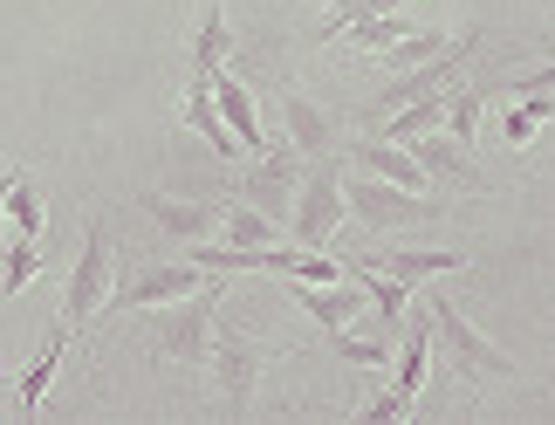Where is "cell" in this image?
I'll use <instances>...</instances> for the list:
<instances>
[{"mask_svg": "<svg viewBox=\"0 0 555 425\" xmlns=\"http://www.w3.org/2000/svg\"><path fill=\"white\" fill-rule=\"evenodd\" d=\"M220 282H227V274H206L192 295H179V302H158V315H152V357H165V364H185V371L206 364L212 315H220Z\"/></svg>", "mask_w": 555, "mask_h": 425, "instance_id": "cell-1", "label": "cell"}, {"mask_svg": "<svg viewBox=\"0 0 555 425\" xmlns=\"http://www.w3.org/2000/svg\"><path fill=\"white\" fill-rule=\"evenodd\" d=\"M268 344L261 336H247L241 323H220L212 315V344H206V371H212V385H220V405L241 418L254 405V391H261V371H268Z\"/></svg>", "mask_w": 555, "mask_h": 425, "instance_id": "cell-2", "label": "cell"}, {"mask_svg": "<svg viewBox=\"0 0 555 425\" xmlns=\"http://www.w3.org/2000/svg\"><path fill=\"white\" fill-rule=\"evenodd\" d=\"M425 309H433V344L446 350V364H453L460 377H474V385H487V377H515V371H521L515 357H507V350L494 344V336H480V330H474V315H466L460 302H446V295H433Z\"/></svg>", "mask_w": 555, "mask_h": 425, "instance_id": "cell-3", "label": "cell"}, {"mask_svg": "<svg viewBox=\"0 0 555 425\" xmlns=\"http://www.w3.org/2000/svg\"><path fill=\"white\" fill-rule=\"evenodd\" d=\"M336 227H344V158H309L302 165V185H295V206H288V233L302 247H330Z\"/></svg>", "mask_w": 555, "mask_h": 425, "instance_id": "cell-4", "label": "cell"}, {"mask_svg": "<svg viewBox=\"0 0 555 425\" xmlns=\"http://www.w3.org/2000/svg\"><path fill=\"white\" fill-rule=\"evenodd\" d=\"M344 212L350 220H364L371 233H398V227H425L439 220V199L433 193H404L391 179H371V172H344Z\"/></svg>", "mask_w": 555, "mask_h": 425, "instance_id": "cell-5", "label": "cell"}, {"mask_svg": "<svg viewBox=\"0 0 555 425\" xmlns=\"http://www.w3.org/2000/svg\"><path fill=\"white\" fill-rule=\"evenodd\" d=\"M302 152L295 144H268V152H254V165L241 179H233V199L261 206L274 227H288V206H295V185H302Z\"/></svg>", "mask_w": 555, "mask_h": 425, "instance_id": "cell-6", "label": "cell"}, {"mask_svg": "<svg viewBox=\"0 0 555 425\" xmlns=\"http://www.w3.org/2000/svg\"><path fill=\"white\" fill-rule=\"evenodd\" d=\"M111 227L90 220L82 227V254H76V268H69V302H62V323L69 330H90L96 323V309L111 302Z\"/></svg>", "mask_w": 555, "mask_h": 425, "instance_id": "cell-7", "label": "cell"}, {"mask_svg": "<svg viewBox=\"0 0 555 425\" xmlns=\"http://www.w3.org/2000/svg\"><path fill=\"white\" fill-rule=\"evenodd\" d=\"M199 282H206V268L192 261V254H185V261H144V268L124 274V282H111V309H117V315H124V309L138 315V309L179 302V295H192Z\"/></svg>", "mask_w": 555, "mask_h": 425, "instance_id": "cell-8", "label": "cell"}, {"mask_svg": "<svg viewBox=\"0 0 555 425\" xmlns=\"http://www.w3.org/2000/svg\"><path fill=\"white\" fill-rule=\"evenodd\" d=\"M391 398L404 412L418 405V391H425V377H433V309H418L412 323L398 330V350H391Z\"/></svg>", "mask_w": 555, "mask_h": 425, "instance_id": "cell-9", "label": "cell"}, {"mask_svg": "<svg viewBox=\"0 0 555 425\" xmlns=\"http://www.w3.org/2000/svg\"><path fill=\"white\" fill-rule=\"evenodd\" d=\"M412 158L425 165V179H433V185H460V193H480V185H487L480 165L466 158V144L446 131V124H439V131H418V138H412Z\"/></svg>", "mask_w": 555, "mask_h": 425, "instance_id": "cell-10", "label": "cell"}, {"mask_svg": "<svg viewBox=\"0 0 555 425\" xmlns=\"http://www.w3.org/2000/svg\"><path fill=\"white\" fill-rule=\"evenodd\" d=\"M138 206L152 212V227L165 233V241H212L220 233V206H206V199H172V193H138Z\"/></svg>", "mask_w": 555, "mask_h": 425, "instance_id": "cell-11", "label": "cell"}, {"mask_svg": "<svg viewBox=\"0 0 555 425\" xmlns=\"http://www.w3.org/2000/svg\"><path fill=\"white\" fill-rule=\"evenodd\" d=\"M282 124H288V144H295L302 158H330L336 144H344L336 117H330L315 96H302V90H282Z\"/></svg>", "mask_w": 555, "mask_h": 425, "instance_id": "cell-12", "label": "cell"}, {"mask_svg": "<svg viewBox=\"0 0 555 425\" xmlns=\"http://www.w3.org/2000/svg\"><path fill=\"white\" fill-rule=\"evenodd\" d=\"M69 323H49L41 330V344H35V357H28V371L14 377V412H41V398H49V385H55V371H62V350H69Z\"/></svg>", "mask_w": 555, "mask_h": 425, "instance_id": "cell-13", "label": "cell"}, {"mask_svg": "<svg viewBox=\"0 0 555 425\" xmlns=\"http://www.w3.org/2000/svg\"><path fill=\"white\" fill-rule=\"evenodd\" d=\"M212 103H220V117H227V131L241 138V152H268V131H261V111H254V90L233 69L212 76Z\"/></svg>", "mask_w": 555, "mask_h": 425, "instance_id": "cell-14", "label": "cell"}, {"mask_svg": "<svg viewBox=\"0 0 555 425\" xmlns=\"http://www.w3.org/2000/svg\"><path fill=\"white\" fill-rule=\"evenodd\" d=\"M185 131H199L206 138V152H220V158H241V138L227 131V117H220V103H212V76H192L185 82Z\"/></svg>", "mask_w": 555, "mask_h": 425, "instance_id": "cell-15", "label": "cell"}, {"mask_svg": "<svg viewBox=\"0 0 555 425\" xmlns=\"http://www.w3.org/2000/svg\"><path fill=\"white\" fill-rule=\"evenodd\" d=\"M364 261L398 274V282H433V274H460L466 254L460 247H384V254H364Z\"/></svg>", "mask_w": 555, "mask_h": 425, "instance_id": "cell-16", "label": "cell"}, {"mask_svg": "<svg viewBox=\"0 0 555 425\" xmlns=\"http://www.w3.org/2000/svg\"><path fill=\"white\" fill-rule=\"evenodd\" d=\"M233 55V28H227V8L206 0L199 8V35H192V76H220Z\"/></svg>", "mask_w": 555, "mask_h": 425, "instance_id": "cell-17", "label": "cell"}, {"mask_svg": "<svg viewBox=\"0 0 555 425\" xmlns=\"http://www.w3.org/2000/svg\"><path fill=\"white\" fill-rule=\"evenodd\" d=\"M487 96H494V82H453L446 90V131H453L466 152L480 144V117H487Z\"/></svg>", "mask_w": 555, "mask_h": 425, "instance_id": "cell-18", "label": "cell"}, {"mask_svg": "<svg viewBox=\"0 0 555 425\" xmlns=\"http://www.w3.org/2000/svg\"><path fill=\"white\" fill-rule=\"evenodd\" d=\"M548 117H555V96H507V111H501V144H507V152H528V144L542 138Z\"/></svg>", "mask_w": 555, "mask_h": 425, "instance_id": "cell-19", "label": "cell"}, {"mask_svg": "<svg viewBox=\"0 0 555 425\" xmlns=\"http://www.w3.org/2000/svg\"><path fill=\"white\" fill-rule=\"evenodd\" d=\"M220 241H227V247H268V241H282V227H274L261 206L227 199V206H220Z\"/></svg>", "mask_w": 555, "mask_h": 425, "instance_id": "cell-20", "label": "cell"}, {"mask_svg": "<svg viewBox=\"0 0 555 425\" xmlns=\"http://www.w3.org/2000/svg\"><path fill=\"white\" fill-rule=\"evenodd\" d=\"M330 350L344 357L350 371H391L398 336H357V330H330Z\"/></svg>", "mask_w": 555, "mask_h": 425, "instance_id": "cell-21", "label": "cell"}, {"mask_svg": "<svg viewBox=\"0 0 555 425\" xmlns=\"http://www.w3.org/2000/svg\"><path fill=\"white\" fill-rule=\"evenodd\" d=\"M446 41H453V35H439V28H404L391 49H384V69H391V76L398 69H418V62H433Z\"/></svg>", "mask_w": 555, "mask_h": 425, "instance_id": "cell-22", "label": "cell"}, {"mask_svg": "<svg viewBox=\"0 0 555 425\" xmlns=\"http://www.w3.org/2000/svg\"><path fill=\"white\" fill-rule=\"evenodd\" d=\"M41 274V241H28V233H14L8 247H0V288L8 295H21Z\"/></svg>", "mask_w": 555, "mask_h": 425, "instance_id": "cell-23", "label": "cell"}, {"mask_svg": "<svg viewBox=\"0 0 555 425\" xmlns=\"http://www.w3.org/2000/svg\"><path fill=\"white\" fill-rule=\"evenodd\" d=\"M8 212H14V233H28V241H41V193H35V179L21 172H8Z\"/></svg>", "mask_w": 555, "mask_h": 425, "instance_id": "cell-24", "label": "cell"}, {"mask_svg": "<svg viewBox=\"0 0 555 425\" xmlns=\"http://www.w3.org/2000/svg\"><path fill=\"white\" fill-rule=\"evenodd\" d=\"M398 35H404L398 14H364V21H350V28H344V41H357V49H371V55H384Z\"/></svg>", "mask_w": 555, "mask_h": 425, "instance_id": "cell-25", "label": "cell"}, {"mask_svg": "<svg viewBox=\"0 0 555 425\" xmlns=\"http://www.w3.org/2000/svg\"><path fill=\"white\" fill-rule=\"evenodd\" d=\"M494 96H555V62H542V69H521V76L494 82Z\"/></svg>", "mask_w": 555, "mask_h": 425, "instance_id": "cell-26", "label": "cell"}, {"mask_svg": "<svg viewBox=\"0 0 555 425\" xmlns=\"http://www.w3.org/2000/svg\"><path fill=\"white\" fill-rule=\"evenodd\" d=\"M0 227H8V179H0Z\"/></svg>", "mask_w": 555, "mask_h": 425, "instance_id": "cell-27", "label": "cell"}, {"mask_svg": "<svg viewBox=\"0 0 555 425\" xmlns=\"http://www.w3.org/2000/svg\"><path fill=\"white\" fill-rule=\"evenodd\" d=\"M548 35H555V0H548Z\"/></svg>", "mask_w": 555, "mask_h": 425, "instance_id": "cell-28", "label": "cell"}, {"mask_svg": "<svg viewBox=\"0 0 555 425\" xmlns=\"http://www.w3.org/2000/svg\"><path fill=\"white\" fill-rule=\"evenodd\" d=\"M323 8H350V0H323Z\"/></svg>", "mask_w": 555, "mask_h": 425, "instance_id": "cell-29", "label": "cell"}]
</instances>
